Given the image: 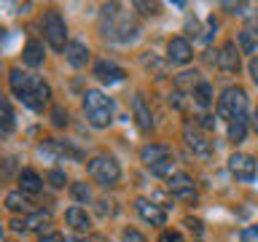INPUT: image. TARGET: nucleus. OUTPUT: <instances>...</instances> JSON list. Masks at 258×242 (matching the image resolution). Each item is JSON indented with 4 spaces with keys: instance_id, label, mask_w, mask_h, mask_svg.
I'll return each instance as SVG.
<instances>
[{
    "instance_id": "a211bd4d",
    "label": "nucleus",
    "mask_w": 258,
    "mask_h": 242,
    "mask_svg": "<svg viewBox=\"0 0 258 242\" xmlns=\"http://www.w3.org/2000/svg\"><path fill=\"white\" fill-rule=\"evenodd\" d=\"M19 191L24 194H40L43 191V177L35 169H22L19 172Z\"/></svg>"
},
{
    "instance_id": "393cba45",
    "label": "nucleus",
    "mask_w": 258,
    "mask_h": 242,
    "mask_svg": "<svg viewBox=\"0 0 258 242\" xmlns=\"http://www.w3.org/2000/svg\"><path fill=\"white\" fill-rule=\"evenodd\" d=\"M14 132V110H11V102L3 100V135H11Z\"/></svg>"
},
{
    "instance_id": "b1692460",
    "label": "nucleus",
    "mask_w": 258,
    "mask_h": 242,
    "mask_svg": "<svg viewBox=\"0 0 258 242\" xmlns=\"http://www.w3.org/2000/svg\"><path fill=\"white\" fill-rule=\"evenodd\" d=\"M239 51L242 54H253L255 51V35L250 30H242L239 32Z\"/></svg>"
},
{
    "instance_id": "c9c22d12",
    "label": "nucleus",
    "mask_w": 258,
    "mask_h": 242,
    "mask_svg": "<svg viewBox=\"0 0 258 242\" xmlns=\"http://www.w3.org/2000/svg\"><path fill=\"white\" fill-rule=\"evenodd\" d=\"M185 226H188L191 231H197V234H202V223H199V221H191V218H188V221H185Z\"/></svg>"
},
{
    "instance_id": "473e14b6",
    "label": "nucleus",
    "mask_w": 258,
    "mask_h": 242,
    "mask_svg": "<svg viewBox=\"0 0 258 242\" xmlns=\"http://www.w3.org/2000/svg\"><path fill=\"white\" fill-rule=\"evenodd\" d=\"M223 8H229L231 14H242V8H245V3H223Z\"/></svg>"
},
{
    "instance_id": "39448f33",
    "label": "nucleus",
    "mask_w": 258,
    "mask_h": 242,
    "mask_svg": "<svg viewBox=\"0 0 258 242\" xmlns=\"http://www.w3.org/2000/svg\"><path fill=\"white\" fill-rule=\"evenodd\" d=\"M16 97H19V100L27 105V108H32V110H43L48 105V100H51V89H48V84H46V81H40L38 76H30L27 86H24Z\"/></svg>"
},
{
    "instance_id": "4468645a",
    "label": "nucleus",
    "mask_w": 258,
    "mask_h": 242,
    "mask_svg": "<svg viewBox=\"0 0 258 242\" xmlns=\"http://www.w3.org/2000/svg\"><path fill=\"white\" fill-rule=\"evenodd\" d=\"M132 113H135V121H137V127H140V132H151L153 129V116H151V108H148V102H145L143 94H135Z\"/></svg>"
},
{
    "instance_id": "dca6fc26",
    "label": "nucleus",
    "mask_w": 258,
    "mask_h": 242,
    "mask_svg": "<svg viewBox=\"0 0 258 242\" xmlns=\"http://www.w3.org/2000/svg\"><path fill=\"white\" fill-rule=\"evenodd\" d=\"M64 221H68V226L73 231H78V234H84V231L92 229V218L86 215L84 207H70L68 213H64Z\"/></svg>"
},
{
    "instance_id": "a878e982",
    "label": "nucleus",
    "mask_w": 258,
    "mask_h": 242,
    "mask_svg": "<svg viewBox=\"0 0 258 242\" xmlns=\"http://www.w3.org/2000/svg\"><path fill=\"white\" fill-rule=\"evenodd\" d=\"M24 223H27V229H43V223H48V213H32Z\"/></svg>"
},
{
    "instance_id": "5701e85b",
    "label": "nucleus",
    "mask_w": 258,
    "mask_h": 242,
    "mask_svg": "<svg viewBox=\"0 0 258 242\" xmlns=\"http://www.w3.org/2000/svg\"><path fill=\"white\" fill-rule=\"evenodd\" d=\"M70 194H73V199H76L78 205H89V202H92V189H89L86 183H73Z\"/></svg>"
},
{
    "instance_id": "f704fd0d",
    "label": "nucleus",
    "mask_w": 258,
    "mask_h": 242,
    "mask_svg": "<svg viewBox=\"0 0 258 242\" xmlns=\"http://www.w3.org/2000/svg\"><path fill=\"white\" fill-rule=\"evenodd\" d=\"M199 118H202L199 124L205 127V129H213V127H215V121H213V116H199Z\"/></svg>"
},
{
    "instance_id": "2f4dec72",
    "label": "nucleus",
    "mask_w": 258,
    "mask_h": 242,
    "mask_svg": "<svg viewBox=\"0 0 258 242\" xmlns=\"http://www.w3.org/2000/svg\"><path fill=\"white\" fill-rule=\"evenodd\" d=\"M135 8H140V14H145V16H148V14H156V6H151V3H140V0L135 3Z\"/></svg>"
},
{
    "instance_id": "7c9ffc66",
    "label": "nucleus",
    "mask_w": 258,
    "mask_h": 242,
    "mask_svg": "<svg viewBox=\"0 0 258 242\" xmlns=\"http://www.w3.org/2000/svg\"><path fill=\"white\" fill-rule=\"evenodd\" d=\"M247 68H250V78H253V84L258 86V56H253V59H250Z\"/></svg>"
},
{
    "instance_id": "0eeeda50",
    "label": "nucleus",
    "mask_w": 258,
    "mask_h": 242,
    "mask_svg": "<svg viewBox=\"0 0 258 242\" xmlns=\"http://www.w3.org/2000/svg\"><path fill=\"white\" fill-rule=\"evenodd\" d=\"M229 172L237 177V180L250 183L255 177V172H258V164H255V159L250 156V153L237 151V153H231V156H229Z\"/></svg>"
},
{
    "instance_id": "4be33fe9",
    "label": "nucleus",
    "mask_w": 258,
    "mask_h": 242,
    "mask_svg": "<svg viewBox=\"0 0 258 242\" xmlns=\"http://www.w3.org/2000/svg\"><path fill=\"white\" fill-rule=\"evenodd\" d=\"M191 94H194V102H197L199 108H207V105L213 102V89H210V84H205V81H199Z\"/></svg>"
},
{
    "instance_id": "4c0bfd02",
    "label": "nucleus",
    "mask_w": 258,
    "mask_h": 242,
    "mask_svg": "<svg viewBox=\"0 0 258 242\" xmlns=\"http://www.w3.org/2000/svg\"><path fill=\"white\" fill-rule=\"evenodd\" d=\"M253 129H255V132H258V108L253 110Z\"/></svg>"
},
{
    "instance_id": "2eb2a0df",
    "label": "nucleus",
    "mask_w": 258,
    "mask_h": 242,
    "mask_svg": "<svg viewBox=\"0 0 258 242\" xmlns=\"http://www.w3.org/2000/svg\"><path fill=\"white\" fill-rule=\"evenodd\" d=\"M94 76L102 81V84H116V81L124 78V70L118 68L116 62H108V59H100L94 65Z\"/></svg>"
},
{
    "instance_id": "f3484780",
    "label": "nucleus",
    "mask_w": 258,
    "mask_h": 242,
    "mask_svg": "<svg viewBox=\"0 0 258 242\" xmlns=\"http://www.w3.org/2000/svg\"><path fill=\"white\" fill-rule=\"evenodd\" d=\"M64 59H68L73 68H86V62H89L86 43H81V40H70L68 48H64Z\"/></svg>"
},
{
    "instance_id": "f257e3e1",
    "label": "nucleus",
    "mask_w": 258,
    "mask_h": 242,
    "mask_svg": "<svg viewBox=\"0 0 258 242\" xmlns=\"http://www.w3.org/2000/svg\"><path fill=\"white\" fill-rule=\"evenodd\" d=\"M100 22H102V35L110 38V40H116V43H135L137 35H140L137 22L121 14V6L118 3L102 6Z\"/></svg>"
},
{
    "instance_id": "bb28decb",
    "label": "nucleus",
    "mask_w": 258,
    "mask_h": 242,
    "mask_svg": "<svg viewBox=\"0 0 258 242\" xmlns=\"http://www.w3.org/2000/svg\"><path fill=\"white\" fill-rule=\"evenodd\" d=\"M48 183H51L54 189H62V186L68 183V175H64L62 169H51V172H48Z\"/></svg>"
},
{
    "instance_id": "9b49d317",
    "label": "nucleus",
    "mask_w": 258,
    "mask_h": 242,
    "mask_svg": "<svg viewBox=\"0 0 258 242\" xmlns=\"http://www.w3.org/2000/svg\"><path fill=\"white\" fill-rule=\"evenodd\" d=\"M215 62H218V68L226 70V73H237L239 70V48H237V43H234V40H226V43L218 48Z\"/></svg>"
},
{
    "instance_id": "ddd939ff",
    "label": "nucleus",
    "mask_w": 258,
    "mask_h": 242,
    "mask_svg": "<svg viewBox=\"0 0 258 242\" xmlns=\"http://www.w3.org/2000/svg\"><path fill=\"white\" fill-rule=\"evenodd\" d=\"M167 189H169L172 197H180V199H194V197H197V186H194V180L185 172H177V175L169 177Z\"/></svg>"
},
{
    "instance_id": "423d86ee",
    "label": "nucleus",
    "mask_w": 258,
    "mask_h": 242,
    "mask_svg": "<svg viewBox=\"0 0 258 242\" xmlns=\"http://www.w3.org/2000/svg\"><path fill=\"white\" fill-rule=\"evenodd\" d=\"M43 38L48 40V46L54 48V51H64L68 48V24H64L62 14L59 11H48L46 19H43Z\"/></svg>"
},
{
    "instance_id": "6ab92c4d",
    "label": "nucleus",
    "mask_w": 258,
    "mask_h": 242,
    "mask_svg": "<svg viewBox=\"0 0 258 242\" xmlns=\"http://www.w3.org/2000/svg\"><path fill=\"white\" fill-rule=\"evenodd\" d=\"M24 65H30V68H40L43 65V43L40 40H27V46H24Z\"/></svg>"
},
{
    "instance_id": "72a5a7b5",
    "label": "nucleus",
    "mask_w": 258,
    "mask_h": 242,
    "mask_svg": "<svg viewBox=\"0 0 258 242\" xmlns=\"http://www.w3.org/2000/svg\"><path fill=\"white\" fill-rule=\"evenodd\" d=\"M161 242H180V234H169V231H164V234H161Z\"/></svg>"
},
{
    "instance_id": "412c9836",
    "label": "nucleus",
    "mask_w": 258,
    "mask_h": 242,
    "mask_svg": "<svg viewBox=\"0 0 258 242\" xmlns=\"http://www.w3.org/2000/svg\"><path fill=\"white\" fill-rule=\"evenodd\" d=\"M6 207L11 213H24V210H30V199L22 191H11V194H6Z\"/></svg>"
},
{
    "instance_id": "f03ea898",
    "label": "nucleus",
    "mask_w": 258,
    "mask_h": 242,
    "mask_svg": "<svg viewBox=\"0 0 258 242\" xmlns=\"http://www.w3.org/2000/svg\"><path fill=\"white\" fill-rule=\"evenodd\" d=\"M84 116L86 121L92 124L94 129H105L113 121V110H116V105H113L110 97H105L102 92H97V89H89L84 94Z\"/></svg>"
},
{
    "instance_id": "7ed1b4c3",
    "label": "nucleus",
    "mask_w": 258,
    "mask_h": 242,
    "mask_svg": "<svg viewBox=\"0 0 258 242\" xmlns=\"http://www.w3.org/2000/svg\"><path fill=\"white\" fill-rule=\"evenodd\" d=\"M218 116L234 121L237 116H247V92L242 86H229L218 97Z\"/></svg>"
},
{
    "instance_id": "f8f14e48",
    "label": "nucleus",
    "mask_w": 258,
    "mask_h": 242,
    "mask_svg": "<svg viewBox=\"0 0 258 242\" xmlns=\"http://www.w3.org/2000/svg\"><path fill=\"white\" fill-rule=\"evenodd\" d=\"M191 56H194V48L188 43V38H172L167 43V59L172 65H185L191 62Z\"/></svg>"
},
{
    "instance_id": "c756f323",
    "label": "nucleus",
    "mask_w": 258,
    "mask_h": 242,
    "mask_svg": "<svg viewBox=\"0 0 258 242\" xmlns=\"http://www.w3.org/2000/svg\"><path fill=\"white\" fill-rule=\"evenodd\" d=\"M245 30H250V32H253V35L258 38V11L247 16V27H245Z\"/></svg>"
},
{
    "instance_id": "e433bc0d",
    "label": "nucleus",
    "mask_w": 258,
    "mask_h": 242,
    "mask_svg": "<svg viewBox=\"0 0 258 242\" xmlns=\"http://www.w3.org/2000/svg\"><path fill=\"white\" fill-rule=\"evenodd\" d=\"M64 242H86V239H81V237H73V234H68V237H64Z\"/></svg>"
},
{
    "instance_id": "6e6552de",
    "label": "nucleus",
    "mask_w": 258,
    "mask_h": 242,
    "mask_svg": "<svg viewBox=\"0 0 258 242\" xmlns=\"http://www.w3.org/2000/svg\"><path fill=\"white\" fill-rule=\"evenodd\" d=\"M135 210L140 213L143 221L151 223V226H164V223H167V210H164V205H156V202L140 197V199L135 202Z\"/></svg>"
},
{
    "instance_id": "1a4fd4ad",
    "label": "nucleus",
    "mask_w": 258,
    "mask_h": 242,
    "mask_svg": "<svg viewBox=\"0 0 258 242\" xmlns=\"http://www.w3.org/2000/svg\"><path fill=\"white\" fill-rule=\"evenodd\" d=\"M183 135H185V145H188V148L197 153V156H202V159H210V156H213V140H207V137L202 135L197 127L185 124Z\"/></svg>"
},
{
    "instance_id": "c85d7f7f",
    "label": "nucleus",
    "mask_w": 258,
    "mask_h": 242,
    "mask_svg": "<svg viewBox=\"0 0 258 242\" xmlns=\"http://www.w3.org/2000/svg\"><path fill=\"white\" fill-rule=\"evenodd\" d=\"M51 121H54V127H68V110H62V108H54L51 113Z\"/></svg>"
},
{
    "instance_id": "aec40b11",
    "label": "nucleus",
    "mask_w": 258,
    "mask_h": 242,
    "mask_svg": "<svg viewBox=\"0 0 258 242\" xmlns=\"http://www.w3.org/2000/svg\"><path fill=\"white\" fill-rule=\"evenodd\" d=\"M245 137H247V116H237L234 121H229V140L239 145Z\"/></svg>"
},
{
    "instance_id": "cd10ccee",
    "label": "nucleus",
    "mask_w": 258,
    "mask_h": 242,
    "mask_svg": "<svg viewBox=\"0 0 258 242\" xmlns=\"http://www.w3.org/2000/svg\"><path fill=\"white\" fill-rule=\"evenodd\" d=\"M121 242H145V237L137 229H124L121 231Z\"/></svg>"
},
{
    "instance_id": "9d476101",
    "label": "nucleus",
    "mask_w": 258,
    "mask_h": 242,
    "mask_svg": "<svg viewBox=\"0 0 258 242\" xmlns=\"http://www.w3.org/2000/svg\"><path fill=\"white\" fill-rule=\"evenodd\" d=\"M140 159L148 169H153V167L164 164V161H172V148H169V145H161V143H151L140 151Z\"/></svg>"
},
{
    "instance_id": "20e7f679",
    "label": "nucleus",
    "mask_w": 258,
    "mask_h": 242,
    "mask_svg": "<svg viewBox=\"0 0 258 242\" xmlns=\"http://www.w3.org/2000/svg\"><path fill=\"white\" fill-rule=\"evenodd\" d=\"M89 175H92L100 186L110 189V186H116L121 180V164L110 156V153H100V156H94L89 161Z\"/></svg>"
}]
</instances>
